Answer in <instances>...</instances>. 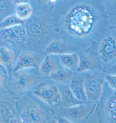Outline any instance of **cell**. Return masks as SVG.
I'll return each instance as SVG.
<instances>
[{
	"instance_id": "83f0119b",
	"label": "cell",
	"mask_w": 116,
	"mask_h": 123,
	"mask_svg": "<svg viewBox=\"0 0 116 123\" xmlns=\"http://www.w3.org/2000/svg\"><path fill=\"white\" fill-rule=\"evenodd\" d=\"M30 2L29 0H14L13 1L15 5H18L24 3H29Z\"/></svg>"
},
{
	"instance_id": "ba28073f",
	"label": "cell",
	"mask_w": 116,
	"mask_h": 123,
	"mask_svg": "<svg viewBox=\"0 0 116 123\" xmlns=\"http://www.w3.org/2000/svg\"><path fill=\"white\" fill-rule=\"evenodd\" d=\"M31 90L53 108L60 106V96L57 84L50 78L39 77Z\"/></svg>"
},
{
	"instance_id": "277c9868",
	"label": "cell",
	"mask_w": 116,
	"mask_h": 123,
	"mask_svg": "<svg viewBox=\"0 0 116 123\" xmlns=\"http://www.w3.org/2000/svg\"><path fill=\"white\" fill-rule=\"evenodd\" d=\"M39 78V69L28 68L14 72L9 77L8 92L12 98L18 100L31 90Z\"/></svg>"
},
{
	"instance_id": "9a60e30c",
	"label": "cell",
	"mask_w": 116,
	"mask_h": 123,
	"mask_svg": "<svg viewBox=\"0 0 116 123\" xmlns=\"http://www.w3.org/2000/svg\"><path fill=\"white\" fill-rule=\"evenodd\" d=\"M77 48L70 44L60 39L55 38L45 49L46 54L58 55L71 54L77 53Z\"/></svg>"
},
{
	"instance_id": "ffe728a7",
	"label": "cell",
	"mask_w": 116,
	"mask_h": 123,
	"mask_svg": "<svg viewBox=\"0 0 116 123\" xmlns=\"http://www.w3.org/2000/svg\"><path fill=\"white\" fill-rule=\"evenodd\" d=\"M13 1H0V23L5 19L12 15H15L16 8Z\"/></svg>"
},
{
	"instance_id": "5bb4252c",
	"label": "cell",
	"mask_w": 116,
	"mask_h": 123,
	"mask_svg": "<svg viewBox=\"0 0 116 123\" xmlns=\"http://www.w3.org/2000/svg\"><path fill=\"white\" fill-rule=\"evenodd\" d=\"M19 54L4 46L0 49V66L8 72L9 77L13 72Z\"/></svg>"
},
{
	"instance_id": "30bf717a",
	"label": "cell",
	"mask_w": 116,
	"mask_h": 123,
	"mask_svg": "<svg viewBox=\"0 0 116 123\" xmlns=\"http://www.w3.org/2000/svg\"><path fill=\"white\" fill-rule=\"evenodd\" d=\"M46 55V54L32 50L22 51L19 53L13 72L28 68L39 69Z\"/></svg>"
},
{
	"instance_id": "e0dca14e",
	"label": "cell",
	"mask_w": 116,
	"mask_h": 123,
	"mask_svg": "<svg viewBox=\"0 0 116 123\" xmlns=\"http://www.w3.org/2000/svg\"><path fill=\"white\" fill-rule=\"evenodd\" d=\"M0 123H25L12 105L6 102H0Z\"/></svg>"
},
{
	"instance_id": "2e32d148",
	"label": "cell",
	"mask_w": 116,
	"mask_h": 123,
	"mask_svg": "<svg viewBox=\"0 0 116 123\" xmlns=\"http://www.w3.org/2000/svg\"><path fill=\"white\" fill-rule=\"evenodd\" d=\"M57 85L60 96V108H68L86 103L81 102L76 98L70 88L69 84Z\"/></svg>"
},
{
	"instance_id": "9c48e42d",
	"label": "cell",
	"mask_w": 116,
	"mask_h": 123,
	"mask_svg": "<svg viewBox=\"0 0 116 123\" xmlns=\"http://www.w3.org/2000/svg\"><path fill=\"white\" fill-rule=\"evenodd\" d=\"M97 103L87 102L68 108H60L57 117H63L74 123H83L89 118Z\"/></svg>"
},
{
	"instance_id": "52a82bcc",
	"label": "cell",
	"mask_w": 116,
	"mask_h": 123,
	"mask_svg": "<svg viewBox=\"0 0 116 123\" xmlns=\"http://www.w3.org/2000/svg\"><path fill=\"white\" fill-rule=\"evenodd\" d=\"M83 73L84 87L88 102L97 103L101 98L106 81L105 71L100 70Z\"/></svg>"
},
{
	"instance_id": "3957f363",
	"label": "cell",
	"mask_w": 116,
	"mask_h": 123,
	"mask_svg": "<svg viewBox=\"0 0 116 123\" xmlns=\"http://www.w3.org/2000/svg\"><path fill=\"white\" fill-rule=\"evenodd\" d=\"M87 49L102 70L116 63V25L110 26L99 40Z\"/></svg>"
},
{
	"instance_id": "cb8c5ba5",
	"label": "cell",
	"mask_w": 116,
	"mask_h": 123,
	"mask_svg": "<svg viewBox=\"0 0 116 123\" xmlns=\"http://www.w3.org/2000/svg\"><path fill=\"white\" fill-rule=\"evenodd\" d=\"M108 14L111 16L116 15V0H101Z\"/></svg>"
},
{
	"instance_id": "f1b7e54d",
	"label": "cell",
	"mask_w": 116,
	"mask_h": 123,
	"mask_svg": "<svg viewBox=\"0 0 116 123\" xmlns=\"http://www.w3.org/2000/svg\"><path fill=\"white\" fill-rule=\"evenodd\" d=\"M46 123H58L55 117H52L47 121Z\"/></svg>"
},
{
	"instance_id": "8992f818",
	"label": "cell",
	"mask_w": 116,
	"mask_h": 123,
	"mask_svg": "<svg viewBox=\"0 0 116 123\" xmlns=\"http://www.w3.org/2000/svg\"><path fill=\"white\" fill-rule=\"evenodd\" d=\"M0 38L2 46L18 53L27 47V35L25 24L0 29Z\"/></svg>"
},
{
	"instance_id": "6da1fadb",
	"label": "cell",
	"mask_w": 116,
	"mask_h": 123,
	"mask_svg": "<svg viewBox=\"0 0 116 123\" xmlns=\"http://www.w3.org/2000/svg\"><path fill=\"white\" fill-rule=\"evenodd\" d=\"M52 15L54 32H63L64 41L79 50L89 49L110 26L101 0H71L60 4Z\"/></svg>"
},
{
	"instance_id": "8fae6325",
	"label": "cell",
	"mask_w": 116,
	"mask_h": 123,
	"mask_svg": "<svg viewBox=\"0 0 116 123\" xmlns=\"http://www.w3.org/2000/svg\"><path fill=\"white\" fill-rule=\"evenodd\" d=\"M79 62L77 71L84 72L102 70L89 49L79 50Z\"/></svg>"
},
{
	"instance_id": "d4e9b609",
	"label": "cell",
	"mask_w": 116,
	"mask_h": 123,
	"mask_svg": "<svg viewBox=\"0 0 116 123\" xmlns=\"http://www.w3.org/2000/svg\"><path fill=\"white\" fill-rule=\"evenodd\" d=\"M105 80L110 87L116 91V76L109 75L106 73Z\"/></svg>"
},
{
	"instance_id": "7402d4cb",
	"label": "cell",
	"mask_w": 116,
	"mask_h": 123,
	"mask_svg": "<svg viewBox=\"0 0 116 123\" xmlns=\"http://www.w3.org/2000/svg\"><path fill=\"white\" fill-rule=\"evenodd\" d=\"M8 76V73L5 68L0 66V95L8 92V82H7Z\"/></svg>"
},
{
	"instance_id": "4316f807",
	"label": "cell",
	"mask_w": 116,
	"mask_h": 123,
	"mask_svg": "<svg viewBox=\"0 0 116 123\" xmlns=\"http://www.w3.org/2000/svg\"><path fill=\"white\" fill-rule=\"evenodd\" d=\"M58 123H73L68 119L61 117H55Z\"/></svg>"
},
{
	"instance_id": "d6986e66",
	"label": "cell",
	"mask_w": 116,
	"mask_h": 123,
	"mask_svg": "<svg viewBox=\"0 0 116 123\" xmlns=\"http://www.w3.org/2000/svg\"><path fill=\"white\" fill-rule=\"evenodd\" d=\"M59 56L62 65L74 72L77 71L79 62V56L77 53L59 55Z\"/></svg>"
},
{
	"instance_id": "5b68a950",
	"label": "cell",
	"mask_w": 116,
	"mask_h": 123,
	"mask_svg": "<svg viewBox=\"0 0 116 123\" xmlns=\"http://www.w3.org/2000/svg\"><path fill=\"white\" fill-rule=\"evenodd\" d=\"M96 110L100 123H116V91L105 81Z\"/></svg>"
},
{
	"instance_id": "603a6c76",
	"label": "cell",
	"mask_w": 116,
	"mask_h": 123,
	"mask_svg": "<svg viewBox=\"0 0 116 123\" xmlns=\"http://www.w3.org/2000/svg\"><path fill=\"white\" fill-rule=\"evenodd\" d=\"M24 24V21L16 15L8 17L0 23V29Z\"/></svg>"
},
{
	"instance_id": "44dd1931",
	"label": "cell",
	"mask_w": 116,
	"mask_h": 123,
	"mask_svg": "<svg viewBox=\"0 0 116 123\" xmlns=\"http://www.w3.org/2000/svg\"><path fill=\"white\" fill-rule=\"evenodd\" d=\"M33 8L29 3L17 5L16 13L17 17L23 20L29 18L33 13Z\"/></svg>"
},
{
	"instance_id": "484cf974",
	"label": "cell",
	"mask_w": 116,
	"mask_h": 123,
	"mask_svg": "<svg viewBox=\"0 0 116 123\" xmlns=\"http://www.w3.org/2000/svg\"><path fill=\"white\" fill-rule=\"evenodd\" d=\"M104 71L109 75L116 76V63Z\"/></svg>"
},
{
	"instance_id": "7c38bea8",
	"label": "cell",
	"mask_w": 116,
	"mask_h": 123,
	"mask_svg": "<svg viewBox=\"0 0 116 123\" xmlns=\"http://www.w3.org/2000/svg\"><path fill=\"white\" fill-rule=\"evenodd\" d=\"M61 65L59 55L47 54L39 69V77L49 78Z\"/></svg>"
},
{
	"instance_id": "7a4b0ae2",
	"label": "cell",
	"mask_w": 116,
	"mask_h": 123,
	"mask_svg": "<svg viewBox=\"0 0 116 123\" xmlns=\"http://www.w3.org/2000/svg\"><path fill=\"white\" fill-rule=\"evenodd\" d=\"M15 105L17 112L25 123H46L54 117L53 108L31 90L17 100Z\"/></svg>"
},
{
	"instance_id": "4fadbf2b",
	"label": "cell",
	"mask_w": 116,
	"mask_h": 123,
	"mask_svg": "<svg viewBox=\"0 0 116 123\" xmlns=\"http://www.w3.org/2000/svg\"><path fill=\"white\" fill-rule=\"evenodd\" d=\"M69 87L79 101L83 103L88 102L84 87L83 72H74L73 77L69 84Z\"/></svg>"
},
{
	"instance_id": "ac0fdd59",
	"label": "cell",
	"mask_w": 116,
	"mask_h": 123,
	"mask_svg": "<svg viewBox=\"0 0 116 123\" xmlns=\"http://www.w3.org/2000/svg\"><path fill=\"white\" fill-rule=\"evenodd\" d=\"M74 72L61 65L59 68L49 77L58 85L69 84L73 77Z\"/></svg>"
}]
</instances>
